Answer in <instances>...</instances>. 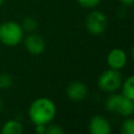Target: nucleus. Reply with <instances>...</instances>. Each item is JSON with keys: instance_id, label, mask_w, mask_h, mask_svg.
<instances>
[{"instance_id": "obj_1", "label": "nucleus", "mask_w": 134, "mask_h": 134, "mask_svg": "<svg viewBox=\"0 0 134 134\" xmlns=\"http://www.w3.org/2000/svg\"><path fill=\"white\" fill-rule=\"evenodd\" d=\"M57 112L54 103L47 97H39L35 99L28 109L30 120L35 125H48L54 117Z\"/></svg>"}, {"instance_id": "obj_2", "label": "nucleus", "mask_w": 134, "mask_h": 134, "mask_svg": "<svg viewBox=\"0 0 134 134\" xmlns=\"http://www.w3.org/2000/svg\"><path fill=\"white\" fill-rule=\"evenodd\" d=\"M24 37L21 24L14 21H5L0 24V42L6 46L18 45Z\"/></svg>"}, {"instance_id": "obj_3", "label": "nucleus", "mask_w": 134, "mask_h": 134, "mask_svg": "<svg viewBox=\"0 0 134 134\" xmlns=\"http://www.w3.org/2000/svg\"><path fill=\"white\" fill-rule=\"evenodd\" d=\"M122 80H121V75L119 73V70L116 69H108L106 71H104L97 81L98 87L106 91V92H115L120 86H121Z\"/></svg>"}, {"instance_id": "obj_4", "label": "nucleus", "mask_w": 134, "mask_h": 134, "mask_svg": "<svg viewBox=\"0 0 134 134\" xmlns=\"http://www.w3.org/2000/svg\"><path fill=\"white\" fill-rule=\"evenodd\" d=\"M85 25L90 34L94 36H99L105 32L108 25V20L104 13L99 10H92L87 16L85 20Z\"/></svg>"}, {"instance_id": "obj_5", "label": "nucleus", "mask_w": 134, "mask_h": 134, "mask_svg": "<svg viewBox=\"0 0 134 134\" xmlns=\"http://www.w3.org/2000/svg\"><path fill=\"white\" fill-rule=\"evenodd\" d=\"M89 132L91 134H109L111 132L110 122L102 115H94L89 121Z\"/></svg>"}, {"instance_id": "obj_6", "label": "nucleus", "mask_w": 134, "mask_h": 134, "mask_svg": "<svg viewBox=\"0 0 134 134\" xmlns=\"http://www.w3.org/2000/svg\"><path fill=\"white\" fill-rule=\"evenodd\" d=\"M67 96L73 102H80L84 99L88 93V88L85 83L81 81H74L70 83L66 89Z\"/></svg>"}, {"instance_id": "obj_7", "label": "nucleus", "mask_w": 134, "mask_h": 134, "mask_svg": "<svg viewBox=\"0 0 134 134\" xmlns=\"http://www.w3.org/2000/svg\"><path fill=\"white\" fill-rule=\"evenodd\" d=\"M24 45L27 51L31 54H40L45 49V41L44 39L37 34L28 35L24 40Z\"/></svg>"}, {"instance_id": "obj_8", "label": "nucleus", "mask_w": 134, "mask_h": 134, "mask_svg": "<svg viewBox=\"0 0 134 134\" xmlns=\"http://www.w3.org/2000/svg\"><path fill=\"white\" fill-rule=\"evenodd\" d=\"M107 63L110 68L120 70L127 64V54L120 48H113L107 55Z\"/></svg>"}, {"instance_id": "obj_9", "label": "nucleus", "mask_w": 134, "mask_h": 134, "mask_svg": "<svg viewBox=\"0 0 134 134\" xmlns=\"http://www.w3.org/2000/svg\"><path fill=\"white\" fill-rule=\"evenodd\" d=\"M134 112V103L133 99H130L128 97H126L125 95L121 94L117 107H116V111L115 113H118L122 116H131Z\"/></svg>"}, {"instance_id": "obj_10", "label": "nucleus", "mask_w": 134, "mask_h": 134, "mask_svg": "<svg viewBox=\"0 0 134 134\" xmlns=\"http://www.w3.org/2000/svg\"><path fill=\"white\" fill-rule=\"evenodd\" d=\"M22 131H23L22 125L19 121L14 120V119L7 120L3 125L2 130H1V132L3 134H20V133H22Z\"/></svg>"}, {"instance_id": "obj_11", "label": "nucleus", "mask_w": 134, "mask_h": 134, "mask_svg": "<svg viewBox=\"0 0 134 134\" xmlns=\"http://www.w3.org/2000/svg\"><path fill=\"white\" fill-rule=\"evenodd\" d=\"M121 86H122V95L134 100V77L133 75H130L124 83H121Z\"/></svg>"}, {"instance_id": "obj_12", "label": "nucleus", "mask_w": 134, "mask_h": 134, "mask_svg": "<svg viewBox=\"0 0 134 134\" xmlns=\"http://www.w3.org/2000/svg\"><path fill=\"white\" fill-rule=\"evenodd\" d=\"M120 96H121V94H112V95H110L106 99V103H105L106 109L108 111H110V112H115Z\"/></svg>"}, {"instance_id": "obj_13", "label": "nucleus", "mask_w": 134, "mask_h": 134, "mask_svg": "<svg viewBox=\"0 0 134 134\" xmlns=\"http://www.w3.org/2000/svg\"><path fill=\"white\" fill-rule=\"evenodd\" d=\"M22 28L23 30H26V31H34L37 29L38 27V22L35 18L32 17H27L23 20V23H22Z\"/></svg>"}, {"instance_id": "obj_14", "label": "nucleus", "mask_w": 134, "mask_h": 134, "mask_svg": "<svg viewBox=\"0 0 134 134\" xmlns=\"http://www.w3.org/2000/svg\"><path fill=\"white\" fill-rule=\"evenodd\" d=\"M122 134H134V120L132 118H127L121 125Z\"/></svg>"}, {"instance_id": "obj_15", "label": "nucleus", "mask_w": 134, "mask_h": 134, "mask_svg": "<svg viewBox=\"0 0 134 134\" xmlns=\"http://www.w3.org/2000/svg\"><path fill=\"white\" fill-rule=\"evenodd\" d=\"M13 84V79L8 73H0V88L6 89Z\"/></svg>"}, {"instance_id": "obj_16", "label": "nucleus", "mask_w": 134, "mask_h": 134, "mask_svg": "<svg viewBox=\"0 0 134 134\" xmlns=\"http://www.w3.org/2000/svg\"><path fill=\"white\" fill-rule=\"evenodd\" d=\"M79 4L86 8H93L97 6L100 2V0H77Z\"/></svg>"}, {"instance_id": "obj_17", "label": "nucleus", "mask_w": 134, "mask_h": 134, "mask_svg": "<svg viewBox=\"0 0 134 134\" xmlns=\"http://www.w3.org/2000/svg\"><path fill=\"white\" fill-rule=\"evenodd\" d=\"M46 133L47 134H63L64 130L58 125H50V126L46 125Z\"/></svg>"}, {"instance_id": "obj_18", "label": "nucleus", "mask_w": 134, "mask_h": 134, "mask_svg": "<svg viewBox=\"0 0 134 134\" xmlns=\"http://www.w3.org/2000/svg\"><path fill=\"white\" fill-rule=\"evenodd\" d=\"M36 132L39 133V134H42V133H46V125H36Z\"/></svg>"}, {"instance_id": "obj_19", "label": "nucleus", "mask_w": 134, "mask_h": 134, "mask_svg": "<svg viewBox=\"0 0 134 134\" xmlns=\"http://www.w3.org/2000/svg\"><path fill=\"white\" fill-rule=\"evenodd\" d=\"M120 2H121L124 5H126V6H130V5L133 4L134 0H120Z\"/></svg>"}, {"instance_id": "obj_20", "label": "nucleus", "mask_w": 134, "mask_h": 134, "mask_svg": "<svg viewBox=\"0 0 134 134\" xmlns=\"http://www.w3.org/2000/svg\"><path fill=\"white\" fill-rule=\"evenodd\" d=\"M2 110V102H1V98H0V112Z\"/></svg>"}, {"instance_id": "obj_21", "label": "nucleus", "mask_w": 134, "mask_h": 134, "mask_svg": "<svg viewBox=\"0 0 134 134\" xmlns=\"http://www.w3.org/2000/svg\"><path fill=\"white\" fill-rule=\"evenodd\" d=\"M3 1H4V0H0V6L2 5V3H3Z\"/></svg>"}]
</instances>
